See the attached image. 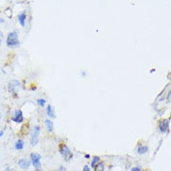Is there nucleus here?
Returning a JSON list of instances; mask_svg holds the SVG:
<instances>
[{"label":"nucleus","mask_w":171,"mask_h":171,"mask_svg":"<svg viewBox=\"0 0 171 171\" xmlns=\"http://www.w3.org/2000/svg\"><path fill=\"white\" fill-rule=\"evenodd\" d=\"M7 46L9 48H15L18 47L20 42H19V37H18V34L16 32H11L9 33L8 37H7Z\"/></svg>","instance_id":"obj_1"},{"label":"nucleus","mask_w":171,"mask_h":171,"mask_svg":"<svg viewBox=\"0 0 171 171\" xmlns=\"http://www.w3.org/2000/svg\"><path fill=\"white\" fill-rule=\"evenodd\" d=\"M59 153L62 155V157L64 158L66 162L70 161L73 158V153L71 150L67 147L66 144H61L60 147H59Z\"/></svg>","instance_id":"obj_2"},{"label":"nucleus","mask_w":171,"mask_h":171,"mask_svg":"<svg viewBox=\"0 0 171 171\" xmlns=\"http://www.w3.org/2000/svg\"><path fill=\"white\" fill-rule=\"evenodd\" d=\"M30 158H31L30 162L33 165V167H34V168H35V170L36 171H40L41 170V163H40L41 156H40V154L33 153L30 155Z\"/></svg>","instance_id":"obj_3"},{"label":"nucleus","mask_w":171,"mask_h":171,"mask_svg":"<svg viewBox=\"0 0 171 171\" xmlns=\"http://www.w3.org/2000/svg\"><path fill=\"white\" fill-rule=\"evenodd\" d=\"M40 126H35L32 132V136H31V145L36 146L40 140Z\"/></svg>","instance_id":"obj_4"},{"label":"nucleus","mask_w":171,"mask_h":171,"mask_svg":"<svg viewBox=\"0 0 171 171\" xmlns=\"http://www.w3.org/2000/svg\"><path fill=\"white\" fill-rule=\"evenodd\" d=\"M11 120L16 124H21L23 122V111L21 110H17L14 112V114L12 116Z\"/></svg>","instance_id":"obj_5"},{"label":"nucleus","mask_w":171,"mask_h":171,"mask_svg":"<svg viewBox=\"0 0 171 171\" xmlns=\"http://www.w3.org/2000/svg\"><path fill=\"white\" fill-rule=\"evenodd\" d=\"M18 165L23 170H28L31 165V162L25 158H23V159H20L18 161Z\"/></svg>","instance_id":"obj_6"},{"label":"nucleus","mask_w":171,"mask_h":171,"mask_svg":"<svg viewBox=\"0 0 171 171\" xmlns=\"http://www.w3.org/2000/svg\"><path fill=\"white\" fill-rule=\"evenodd\" d=\"M169 128V120H162L159 122V129L160 132L165 133L167 132Z\"/></svg>","instance_id":"obj_7"},{"label":"nucleus","mask_w":171,"mask_h":171,"mask_svg":"<svg viewBox=\"0 0 171 171\" xmlns=\"http://www.w3.org/2000/svg\"><path fill=\"white\" fill-rule=\"evenodd\" d=\"M19 87H20V81L13 80L11 81H9L8 83V91L11 93H15V90Z\"/></svg>","instance_id":"obj_8"},{"label":"nucleus","mask_w":171,"mask_h":171,"mask_svg":"<svg viewBox=\"0 0 171 171\" xmlns=\"http://www.w3.org/2000/svg\"><path fill=\"white\" fill-rule=\"evenodd\" d=\"M25 20H26V12L25 11H23L18 15V21L22 26L25 25Z\"/></svg>","instance_id":"obj_9"},{"label":"nucleus","mask_w":171,"mask_h":171,"mask_svg":"<svg viewBox=\"0 0 171 171\" xmlns=\"http://www.w3.org/2000/svg\"><path fill=\"white\" fill-rule=\"evenodd\" d=\"M148 151H149L148 146L145 145H139L138 147V150H136L138 154H145L146 153H148Z\"/></svg>","instance_id":"obj_10"},{"label":"nucleus","mask_w":171,"mask_h":171,"mask_svg":"<svg viewBox=\"0 0 171 171\" xmlns=\"http://www.w3.org/2000/svg\"><path fill=\"white\" fill-rule=\"evenodd\" d=\"M47 115L50 117V118H55V113H54V110H53V107L49 105L47 107Z\"/></svg>","instance_id":"obj_11"},{"label":"nucleus","mask_w":171,"mask_h":171,"mask_svg":"<svg viewBox=\"0 0 171 171\" xmlns=\"http://www.w3.org/2000/svg\"><path fill=\"white\" fill-rule=\"evenodd\" d=\"M23 147H24V142H23V139H18L17 141H16V143H15V149L17 150V151H21V150H23Z\"/></svg>","instance_id":"obj_12"},{"label":"nucleus","mask_w":171,"mask_h":171,"mask_svg":"<svg viewBox=\"0 0 171 171\" xmlns=\"http://www.w3.org/2000/svg\"><path fill=\"white\" fill-rule=\"evenodd\" d=\"M94 171H105V164L103 162H99L94 167Z\"/></svg>","instance_id":"obj_13"},{"label":"nucleus","mask_w":171,"mask_h":171,"mask_svg":"<svg viewBox=\"0 0 171 171\" xmlns=\"http://www.w3.org/2000/svg\"><path fill=\"white\" fill-rule=\"evenodd\" d=\"M99 162H101V160H100V157L99 156H94V158H93L92 160V162H91V167L94 169V167H95V165L98 164Z\"/></svg>","instance_id":"obj_14"},{"label":"nucleus","mask_w":171,"mask_h":171,"mask_svg":"<svg viewBox=\"0 0 171 171\" xmlns=\"http://www.w3.org/2000/svg\"><path fill=\"white\" fill-rule=\"evenodd\" d=\"M45 125H46V128L48 131L52 132L53 130V123L51 120H49V119L45 120Z\"/></svg>","instance_id":"obj_15"},{"label":"nucleus","mask_w":171,"mask_h":171,"mask_svg":"<svg viewBox=\"0 0 171 171\" xmlns=\"http://www.w3.org/2000/svg\"><path fill=\"white\" fill-rule=\"evenodd\" d=\"M37 104L40 106H41V107H44L46 104V100H44V99H37Z\"/></svg>","instance_id":"obj_16"},{"label":"nucleus","mask_w":171,"mask_h":171,"mask_svg":"<svg viewBox=\"0 0 171 171\" xmlns=\"http://www.w3.org/2000/svg\"><path fill=\"white\" fill-rule=\"evenodd\" d=\"M131 171H141V169H140L139 167H133L131 169Z\"/></svg>","instance_id":"obj_17"},{"label":"nucleus","mask_w":171,"mask_h":171,"mask_svg":"<svg viewBox=\"0 0 171 171\" xmlns=\"http://www.w3.org/2000/svg\"><path fill=\"white\" fill-rule=\"evenodd\" d=\"M82 171H91V168H90V167H88V165H84Z\"/></svg>","instance_id":"obj_18"},{"label":"nucleus","mask_w":171,"mask_h":171,"mask_svg":"<svg viewBox=\"0 0 171 171\" xmlns=\"http://www.w3.org/2000/svg\"><path fill=\"white\" fill-rule=\"evenodd\" d=\"M55 171H66V167H62V165H61V167H60L59 168H58V169H56Z\"/></svg>","instance_id":"obj_19"},{"label":"nucleus","mask_w":171,"mask_h":171,"mask_svg":"<svg viewBox=\"0 0 171 171\" xmlns=\"http://www.w3.org/2000/svg\"><path fill=\"white\" fill-rule=\"evenodd\" d=\"M4 135V131H0V138Z\"/></svg>","instance_id":"obj_20"},{"label":"nucleus","mask_w":171,"mask_h":171,"mask_svg":"<svg viewBox=\"0 0 171 171\" xmlns=\"http://www.w3.org/2000/svg\"><path fill=\"white\" fill-rule=\"evenodd\" d=\"M4 171H11V169H9V167H7L6 169H5Z\"/></svg>","instance_id":"obj_21"},{"label":"nucleus","mask_w":171,"mask_h":171,"mask_svg":"<svg viewBox=\"0 0 171 171\" xmlns=\"http://www.w3.org/2000/svg\"><path fill=\"white\" fill-rule=\"evenodd\" d=\"M85 158H87V159H88V158H90V155H89V154L85 155Z\"/></svg>","instance_id":"obj_22"},{"label":"nucleus","mask_w":171,"mask_h":171,"mask_svg":"<svg viewBox=\"0 0 171 171\" xmlns=\"http://www.w3.org/2000/svg\"><path fill=\"white\" fill-rule=\"evenodd\" d=\"M2 36H3V35H2V33H1V32H0V37H2Z\"/></svg>","instance_id":"obj_23"},{"label":"nucleus","mask_w":171,"mask_h":171,"mask_svg":"<svg viewBox=\"0 0 171 171\" xmlns=\"http://www.w3.org/2000/svg\"><path fill=\"white\" fill-rule=\"evenodd\" d=\"M0 45H1V40H0Z\"/></svg>","instance_id":"obj_24"},{"label":"nucleus","mask_w":171,"mask_h":171,"mask_svg":"<svg viewBox=\"0 0 171 171\" xmlns=\"http://www.w3.org/2000/svg\"><path fill=\"white\" fill-rule=\"evenodd\" d=\"M0 118H1V115H0Z\"/></svg>","instance_id":"obj_25"}]
</instances>
